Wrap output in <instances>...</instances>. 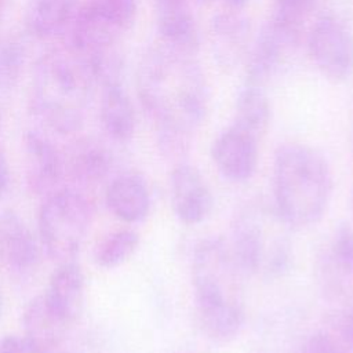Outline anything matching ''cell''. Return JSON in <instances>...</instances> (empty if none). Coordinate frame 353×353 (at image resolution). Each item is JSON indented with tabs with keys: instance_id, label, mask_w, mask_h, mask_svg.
I'll return each mask as SVG.
<instances>
[{
	"instance_id": "4",
	"label": "cell",
	"mask_w": 353,
	"mask_h": 353,
	"mask_svg": "<svg viewBox=\"0 0 353 353\" xmlns=\"http://www.w3.org/2000/svg\"><path fill=\"white\" fill-rule=\"evenodd\" d=\"M237 273L222 239L207 237L197 243L192 256V285L200 321L243 307L236 290Z\"/></svg>"
},
{
	"instance_id": "32",
	"label": "cell",
	"mask_w": 353,
	"mask_h": 353,
	"mask_svg": "<svg viewBox=\"0 0 353 353\" xmlns=\"http://www.w3.org/2000/svg\"><path fill=\"white\" fill-rule=\"evenodd\" d=\"M222 1L229 7V10L239 11V10H241L243 7H245L250 0H222Z\"/></svg>"
},
{
	"instance_id": "35",
	"label": "cell",
	"mask_w": 353,
	"mask_h": 353,
	"mask_svg": "<svg viewBox=\"0 0 353 353\" xmlns=\"http://www.w3.org/2000/svg\"><path fill=\"white\" fill-rule=\"evenodd\" d=\"M0 131H1V114H0Z\"/></svg>"
},
{
	"instance_id": "33",
	"label": "cell",
	"mask_w": 353,
	"mask_h": 353,
	"mask_svg": "<svg viewBox=\"0 0 353 353\" xmlns=\"http://www.w3.org/2000/svg\"><path fill=\"white\" fill-rule=\"evenodd\" d=\"M156 1H161V3H186L188 0H156Z\"/></svg>"
},
{
	"instance_id": "3",
	"label": "cell",
	"mask_w": 353,
	"mask_h": 353,
	"mask_svg": "<svg viewBox=\"0 0 353 353\" xmlns=\"http://www.w3.org/2000/svg\"><path fill=\"white\" fill-rule=\"evenodd\" d=\"M95 79L83 57L69 51L44 54L34 65L32 105L54 131L73 134L83 127Z\"/></svg>"
},
{
	"instance_id": "15",
	"label": "cell",
	"mask_w": 353,
	"mask_h": 353,
	"mask_svg": "<svg viewBox=\"0 0 353 353\" xmlns=\"http://www.w3.org/2000/svg\"><path fill=\"white\" fill-rule=\"evenodd\" d=\"M210 33L214 57L222 66H234L247 57L251 46V28L239 11L229 10L216 14L211 21Z\"/></svg>"
},
{
	"instance_id": "29",
	"label": "cell",
	"mask_w": 353,
	"mask_h": 353,
	"mask_svg": "<svg viewBox=\"0 0 353 353\" xmlns=\"http://www.w3.org/2000/svg\"><path fill=\"white\" fill-rule=\"evenodd\" d=\"M341 342L345 349L353 353V307L345 314L341 324Z\"/></svg>"
},
{
	"instance_id": "30",
	"label": "cell",
	"mask_w": 353,
	"mask_h": 353,
	"mask_svg": "<svg viewBox=\"0 0 353 353\" xmlns=\"http://www.w3.org/2000/svg\"><path fill=\"white\" fill-rule=\"evenodd\" d=\"M0 353H29L22 338L15 335H6L0 339Z\"/></svg>"
},
{
	"instance_id": "36",
	"label": "cell",
	"mask_w": 353,
	"mask_h": 353,
	"mask_svg": "<svg viewBox=\"0 0 353 353\" xmlns=\"http://www.w3.org/2000/svg\"><path fill=\"white\" fill-rule=\"evenodd\" d=\"M352 207H353V199H352Z\"/></svg>"
},
{
	"instance_id": "12",
	"label": "cell",
	"mask_w": 353,
	"mask_h": 353,
	"mask_svg": "<svg viewBox=\"0 0 353 353\" xmlns=\"http://www.w3.org/2000/svg\"><path fill=\"white\" fill-rule=\"evenodd\" d=\"M69 324L50 306L44 294L33 298L22 316V341L29 353H50L65 338Z\"/></svg>"
},
{
	"instance_id": "14",
	"label": "cell",
	"mask_w": 353,
	"mask_h": 353,
	"mask_svg": "<svg viewBox=\"0 0 353 353\" xmlns=\"http://www.w3.org/2000/svg\"><path fill=\"white\" fill-rule=\"evenodd\" d=\"M50 306L70 325L81 314L85 299V281L81 268L73 262H61L50 276L44 292Z\"/></svg>"
},
{
	"instance_id": "18",
	"label": "cell",
	"mask_w": 353,
	"mask_h": 353,
	"mask_svg": "<svg viewBox=\"0 0 353 353\" xmlns=\"http://www.w3.org/2000/svg\"><path fill=\"white\" fill-rule=\"evenodd\" d=\"M105 199L112 214L127 223L141 222L150 210L148 186L134 174H123L114 178L106 189Z\"/></svg>"
},
{
	"instance_id": "19",
	"label": "cell",
	"mask_w": 353,
	"mask_h": 353,
	"mask_svg": "<svg viewBox=\"0 0 353 353\" xmlns=\"http://www.w3.org/2000/svg\"><path fill=\"white\" fill-rule=\"evenodd\" d=\"M272 119V105L265 85L244 80L234 99V125L258 139L268 131Z\"/></svg>"
},
{
	"instance_id": "5",
	"label": "cell",
	"mask_w": 353,
	"mask_h": 353,
	"mask_svg": "<svg viewBox=\"0 0 353 353\" xmlns=\"http://www.w3.org/2000/svg\"><path fill=\"white\" fill-rule=\"evenodd\" d=\"M91 222V204L74 189L61 188L46 196L39 211V237L46 254L57 261H73Z\"/></svg>"
},
{
	"instance_id": "27",
	"label": "cell",
	"mask_w": 353,
	"mask_h": 353,
	"mask_svg": "<svg viewBox=\"0 0 353 353\" xmlns=\"http://www.w3.org/2000/svg\"><path fill=\"white\" fill-rule=\"evenodd\" d=\"M316 3L317 0H273L272 18L302 29Z\"/></svg>"
},
{
	"instance_id": "17",
	"label": "cell",
	"mask_w": 353,
	"mask_h": 353,
	"mask_svg": "<svg viewBox=\"0 0 353 353\" xmlns=\"http://www.w3.org/2000/svg\"><path fill=\"white\" fill-rule=\"evenodd\" d=\"M99 119L105 132L116 142H128L135 132L137 117L130 95L121 81L102 84Z\"/></svg>"
},
{
	"instance_id": "26",
	"label": "cell",
	"mask_w": 353,
	"mask_h": 353,
	"mask_svg": "<svg viewBox=\"0 0 353 353\" xmlns=\"http://www.w3.org/2000/svg\"><path fill=\"white\" fill-rule=\"evenodd\" d=\"M292 245L287 239L276 240L263 258V270L269 279L283 277L292 266Z\"/></svg>"
},
{
	"instance_id": "13",
	"label": "cell",
	"mask_w": 353,
	"mask_h": 353,
	"mask_svg": "<svg viewBox=\"0 0 353 353\" xmlns=\"http://www.w3.org/2000/svg\"><path fill=\"white\" fill-rule=\"evenodd\" d=\"M0 256H4L10 269L19 276L30 274L40 261L34 234L11 210L0 214Z\"/></svg>"
},
{
	"instance_id": "16",
	"label": "cell",
	"mask_w": 353,
	"mask_h": 353,
	"mask_svg": "<svg viewBox=\"0 0 353 353\" xmlns=\"http://www.w3.org/2000/svg\"><path fill=\"white\" fill-rule=\"evenodd\" d=\"M229 250L240 274L251 276L262 268L266 254L263 230L259 219L251 211L236 218Z\"/></svg>"
},
{
	"instance_id": "31",
	"label": "cell",
	"mask_w": 353,
	"mask_h": 353,
	"mask_svg": "<svg viewBox=\"0 0 353 353\" xmlns=\"http://www.w3.org/2000/svg\"><path fill=\"white\" fill-rule=\"evenodd\" d=\"M10 182V171H8V163L4 156V153L0 150V199L6 193Z\"/></svg>"
},
{
	"instance_id": "23",
	"label": "cell",
	"mask_w": 353,
	"mask_h": 353,
	"mask_svg": "<svg viewBox=\"0 0 353 353\" xmlns=\"http://www.w3.org/2000/svg\"><path fill=\"white\" fill-rule=\"evenodd\" d=\"M25 58V46L19 39L14 36L0 37V92H8L18 84Z\"/></svg>"
},
{
	"instance_id": "22",
	"label": "cell",
	"mask_w": 353,
	"mask_h": 353,
	"mask_svg": "<svg viewBox=\"0 0 353 353\" xmlns=\"http://www.w3.org/2000/svg\"><path fill=\"white\" fill-rule=\"evenodd\" d=\"M139 234L131 229H120L103 237L95 248L94 259L105 269L125 263L138 250Z\"/></svg>"
},
{
	"instance_id": "10",
	"label": "cell",
	"mask_w": 353,
	"mask_h": 353,
	"mask_svg": "<svg viewBox=\"0 0 353 353\" xmlns=\"http://www.w3.org/2000/svg\"><path fill=\"white\" fill-rule=\"evenodd\" d=\"M28 185L36 194L48 196L58 190L65 164L50 139L29 131L23 139Z\"/></svg>"
},
{
	"instance_id": "11",
	"label": "cell",
	"mask_w": 353,
	"mask_h": 353,
	"mask_svg": "<svg viewBox=\"0 0 353 353\" xmlns=\"http://www.w3.org/2000/svg\"><path fill=\"white\" fill-rule=\"evenodd\" d=\"M156 26L164 48L194 57L200 47V30L188 3L156 1Z\"/></svg>"
},
{
	"instance_id": "24",
	"label": "cell",
	"mask_w": 353,
	"mask_h": 353,
	"mask_svg": "<svg viewBox=\"0 0 353 353\" xmlns=\"http://www.w3.org/2000/svg\"><path fill=\"white\" fill-rule=\"evenodd\" d=\"M90 3L120 32L128 30L137 17V0H90Z\"/></svg>"
},
{
	"instance_id": "28",
	"label": "cell",
	"mask_w": 353,
	"mask_h": 353,
	"mask_svg": "<svg viewBox=\"0 0 353 353\" xmlns=\"http://www.w3.org/2000/svg\"><path fill=\"white\" fill-rule=\"evenodd\" d=\"M301 353H346V349L341 341L325 331H317L312 334L303 343Z\"/></svg>"
},
{
	"instance_id": "25",
	"label": "cell",
	"mask_w": 353,
	"mask_h": 353,
	"mask_svg": "<svg viewBox=\"0 0 353 353\" xmlns=\"http://www.w3.org/2000/svg\"><path fill=\"white\" fill-rule=\"evenodd\" d=\"M331 259L341 273H353V228L347 222H341L335 228L331 241Z\"/></svg>"
},
{
	"instance_id": "21",
	"label": "cell",
	"mask_w": 353,
	"mask_h": 353,
	"mask_svg": "<svg viewBox=\"0 0 353 353\" xmlns=\"http://www.w3.org/2000/svg\"><path fill=\"white\" fill-rule=\"evenodd\" d=\"M110 156L103 146L92 141H83L73 149L68 170L76 183L88 186L102 182L110 170Z\"/></svg>"
},
{
	"instance_id": "8",
	"label": "cell",
	"mask_w": 353,
	"mask_h": 353,
	"mask_svg": "<svg viewBox=\"0 0 353 353\" xmlns=\"http://www.w3.org/2000/svg\"><path fill=\"white\" fill-rule=\"evenodd\" d=\"M258 138L232 124L211 145V159L219 174L232 182L248 181L258 164Z\"/></svg>"
},
{
	"instance_id": "1",
	"label": "cell",
	"mask_w": 353,
	"mask_h": 353,
	"mask_svg": "<svg viewBox=\"0 0 353 353\" xmlns=\"http://www.w3.org/2000/svg\"><path fill=\"white\" fill-rule=\"evenodd\" d=\"M138 95L156 127L161 152L185 153L210 102L205 76L194 57L178 55L163 46L152 48L139 66Z\"/></svg>"
},
{
	"instance_id": "2",
	"label": "cell",
	"mask_w": 353,
	"mask_h": 353,
	"mask_svg": "<svg viewBox=\"0 0 353 353\" xmlns=\"http://www.w3.org/2000/svg\"><path fill=\"white\" fill-rule=\"evenodd\" d=\"M334 179L325 156L316 148L287 142L274 152L272 189L276 211L290 226L306 228L327 212Z\"/></svg>"
},
{
	"instance_id": "20",
	"label": "cell",
	"mask_w": 353,
	"mask_h": 353,
	"mask_svg": "<svg viewBox=\"0 0 353 353\" xmlns=\"http://www.w3.org/2000/svg\"><path fill=\"white\" fill-rule=\"evenodd\" d=\"M76 11V0H32L26 12V28L37 39H55L68 33Z\"/></svg>"
},
{
	"instance_id": "7",
	"label": "cell",
	"mask_w": 353,
	"mask_h": 353,
	"mask_svg": "<svg viewBox=\"0 0 353 353\" xmlns=\"http://www.w3.org/2000/svg\"><path fill=\"white\" fill-rule=\"evenodd\" d=\"M301 37V28L270 17L251 41L245 57V79L265 85L296 51Z\"/></svg>"
},
{
	"instance_id": "9",
	"label": "cell",
	"mask_w": 353,
	"mask_h": 353,
	"mask_svg": "<svg viewBox=\"0 0 353 353\" xmlns=\"http://www.w3.org/2000/svg\"><path fill=\"white\" fill-rule=\"evenodd\" d=\"M171 205L175 216L185 225L204 222L214 207L211 190L201 172L186 163L174 167L170 175Z\"/></svg>"
},
{
	"instance_id": "6",
	"label": "cell",
	"mask_w": 353,
	"mask_h": 353,
	"mask_svg": "<svg viewBox=\"0 0 353 353\" xmlns=\"http://www.w3.org/2000/svg\"><path fill=\"white\" fill-rule=\"evenodd\" d=\"M307 52L314 66L330 80L343 81L353 73V33L336 15L324 14L307 33Z\"/></svg>"
},
{
	"instance_id": "34",
	"label": "cell",
	"mask_w": 353,
	"mask_h": 353,
	"mask_svg": "<svg viewBox=\"0 0 353 353\" xmlns=\"http://www.w3.org/2000/svg\"><path fill=\"white\" fill-rule=\"evenodd\" d=\"M4 10H6V0H0V18L4 14Z\"/></svg>"
}]
</instances>
